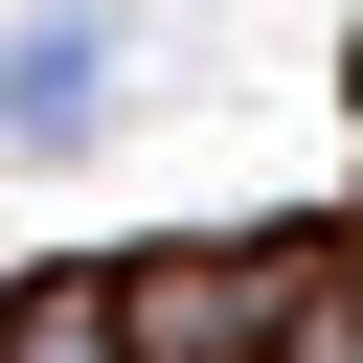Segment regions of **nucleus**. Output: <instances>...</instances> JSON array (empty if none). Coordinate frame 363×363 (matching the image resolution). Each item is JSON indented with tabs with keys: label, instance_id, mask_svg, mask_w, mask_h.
<instances>
[{
	"label": "nucleus",
	"instance_id": "f03ea898",
	"mask_svg": "<svg viewBox=\"0 0 363 363\" xmlns=\"http://www.w3.org/2000/svg\"><path fill=\"white\" fill-rule=\"evenodd\" d=\"M91 340H113V295H91V272H45V295H23V363H91Z\"/></svg>",
	"mask_w": 363,
	"mask_h": 363
},
{
	"label": "nucleus",
	"instance_id": "f257e3e1",
	"mask_svg": "<svg viewBox=\"0 0 363 363\" xmlns=\"http://www.w3.org/2000/svg\"><path fill=\"white\" fill-rule=\"evenodd\" d=\"M0 113H23V136H68V113H91V23H45V45L0 68Z\"/></svg>",
	"mask_w": 363,
	"mask_h": 363
}]
</instances>
